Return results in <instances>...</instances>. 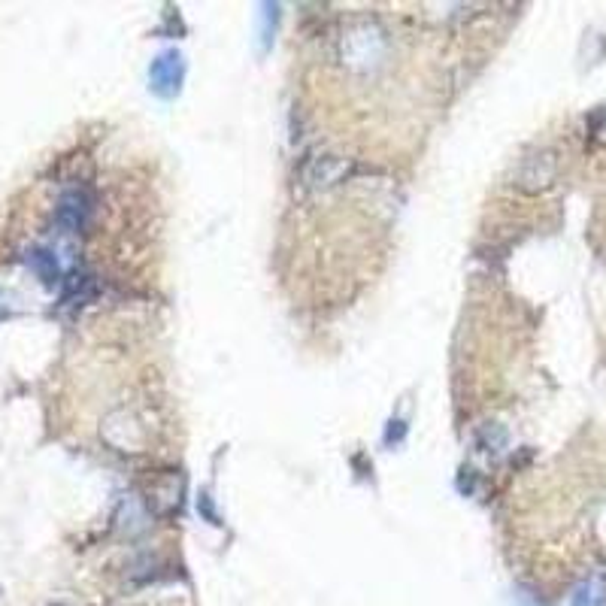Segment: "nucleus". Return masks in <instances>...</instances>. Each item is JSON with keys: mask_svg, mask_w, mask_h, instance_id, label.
<instances>
[{"mask_svg": "<svg viewBox=\"0 0 606 606\" xmlns=\"http://www.w3.org/2000/svg\"><path fill=\"white\" fill-rule=\"evenodd\" d=\"M185 79V61L176 49L161 52L149 67V85L158 97H176Z\"/></svg>", "mask_w": 606, "mask_h": 606, "instance_id": "1", "label": "nucleus"}, {"mask_svg": "<svg viewBox=\"0 0 606 606\" xmlns=\"http://www.w3.org/2000/svg\"><path fill=\"white\" fill-rule=\"evenodd\" d=\"M555 179V155L552 152H534L519 167V185L525 191H540Z\"/></svg>", "mask_w": 606, "mask_h": 606, "instance_id": "3", "label": "nucleus"}, {"mask_svg": "<svg viewBox=\"0 0 606 606\" xmlns=\"http://www.w3.org/2000/svg\"><path fill=\"white\" fill-rule=\"evenodd\" d=\"M25 261H28V267L40 276V282H46V285L61 282V264H58V258H55L49 249H31V252L25 255Z\"/></svg>", "mask_w": 606, "mask_h": 606, "instance_id": "5", "label": "nucleus"}, {"mask_svg": "<svg viewBox=\"0 0 606 606\" xmlns=\"http://www.w3.org/2000/svg\"><path fill=\"white\" fill-rule=\"evenodd\" d=\"M346 170H349V164L343 158L319 155L303 167V182H307V188H331L346 176Z\"/></svg>", "mask_w": 606, "mask_h": 606, "instance_id": "4", "label": "nucleus"}, {"mask_svg": "<svg viewBox=\"0 0 606 606\" xmlns=\"http://www.w3.org/2000/svg\"><path fill=\"white\" fill-rule=\"evenodd\" d=\"M58 606H64V603H58Z\"/></svg>", "mask_w": 606, "mask_h": 606, "instance_id": "8", "label": "nucleus"}, {"mask_svg": "<svg viewBox=\"0 0 606 606\" xmlns=\"http://www.w3.org/2000/svg\"><path fill=\"white\" fill-rule=\"evenodd\" d=\"M479 446L485 449V452H500L503 446H507V431H503L500 425H485L482 431H479Z\"/></svg>", "mask_w": 606, "mask_h": 606, "instance_id": "7", "label": "nucleus"}, {"mask_svg": "<svg viewBox=\"0 0 606 606\" xmlns=\"http://www.w3.org/2000/svg\"><path fill=\"white\" fill-rule=\"evenodd\" d=\"M570 606H606V579H603V576L585 579V582L573 591Z\"/></svg>", "mask_w": 606, "mask_h": 606, "instance_id": "6", "label": "nucleus"}, {"mask_svg": "<svg viewBox=\"0 0 606 606\" xmlns=\"http://www.w3.org/2000/svg\"><path fill=\"white\" fill-rule=\"evenodd\" d=\"M91 216V194L85 188H70L61 194L55 207V222L64 231H82Z\"/></svg>", "mask_w": 606, "mask_h": 606, "instance_id": "2", "label": "nucleus"}]
</instances>
